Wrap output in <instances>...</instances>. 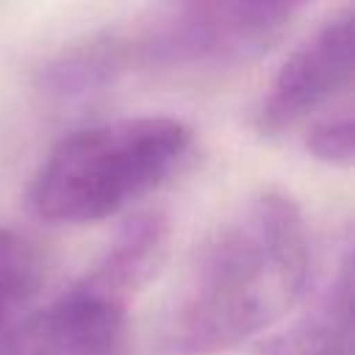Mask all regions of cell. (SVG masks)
Masks as SVG:
<instances>
[{
  "label": "cell",
  "mask_w": 355,
  "mask_h": 355,
  "mask_svg": "<svg viewBox=\"0 0 355 355\" xmlns=\"http://www.w3.org/2000/svg\"><path fill=\"white\" fill-rule=\"evenodd\" d=\"M311 280V239L297 202L261 191L236 205L186 263L153 355H222L286 319Z\"/></svg>",
  "instance_id": "1"
},
{
  "label": "cell",
  "mask_w": 355,
  "mask_h": 355,
  "mask_svg": "<svg viewBox=\"0 0 355 355\" xmlns=\"http://www.w3.org/2000/svg\"><path fill=\"white\" fill-rule=\"evenodd\" d=\"M189 144L191 130L175 116H122L78 128L33 172L28 208L50 225L100 222L161 186Z\"/></svg>",
  "instance_id": "2"
},
{
  "label": "cell",
  "mask_w": 355,
  "mask_h": 355,
  "mask_svg": "<svg viewBox=\"0 0 355 355\" xmlns=\"http://www.w3.org/2000/svg\"><path fill=\"white\" fill-rule=\"evenodd\" d=\"M291 3H178L130 25L100 31L114 78L136 69L211 72L261 58L297 17Z\"/></svg>",
  "instance_id": "3"
},
{
  "label": "cell",
  "mask_w": 355,
  "mask_h": 355,
  "mask_svg": "<svg viewBox=\"0 0 355 355\" xmlns=\"http://www.w3.org/2000/svg\"><path fill=\"white\" fill-rule=\"evenodd\" d=\"M352 8L322 19L283 61L255 111V128L275 139L302 128V136L338 114L352 111Z\"/></svg>",
  "instance_id": "4"
},
{
  "label": "cell",
  "mask_w": 355,
  "mask_h": 355,
  "mask_svg": "<svg viewBox=\"0 0 355 355\" xmlns=\"http://www.w3.org/2000/svg\"><path fill=\"white\" fill-rule=\"evenodd\" d=\"M130 291L100 269L28 313L3 341L0 355H114L128 313Z\"/></svg>",
  "instance_id": "5"
},
{
  "label": "cell",
  "mask_w": 355,
  "mask_h": 355,
  "mask_svg": "<svg viewBox=\"0 0 355 355\" xmlns=\"http://www.w3.org/2000/svg\"><path fill=\"white\" fill-rule=\"evenodd\" d=\"M269 355H352V261L349 247L327 275L313 305L269 347Z\"/></svg>",
  "instance_id": "6"
},
{
  "label": "cell",
  "mask_w": 355,
  "mask_h": 355,
  "mask_svg": "<svg viewBox=\"0 0 355 355\" xmlns=\"http://www.w3.org/2000/svg\"><path fill=\"white\" fill-rule=\"evenodd\" d=\"M36 280V258L25 239L0 230V327L28 297Z\"/></svg>",
  "instance_id": "7"
},
{
  "label": "cell",
  "mask_w": 355,
  "mask_h": 355,
  "mask_svg": "<svg viewBox=\"0 0 355 355\" xmlns=\"http://www.w3.org/2000/svg\"><path fill=\"white\" fill-rule=\"evenodd\" d=\"M352 136H355L352 111H347V114H338V116H330V119L313 125L302 136V144L316 161H324L330 166H349L352 153H355Z\"/></svg>",
  "instance_id": "8"
}]
</instances>
